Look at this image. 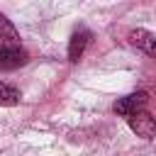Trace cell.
<instances>
[{"label": "cell", "instance_id": "1", "mask_svg": "<svg viewBox=\"0 0 156 156\" xmlns=\"http://www.w3.org/2000/svg\"><path fill=\"white\" fill-rule=\"evenodd\" d=\"M146 102H149V93L136 90V93H129V95L119 98V100L115 102V112H117L119 117H132V115L141 112V110L146 107Z\"/></svg>", "mask_w": 156, "mask_h": 156}, {"label": "cell", "instance_id": "6", "mask_svg": "<svg viewBox=\"0 0 156 156\" xmlns=\"http://www.w3.org/2000/svg\"><path fill=\"white\" fill-rule=\"evenodd\" d=\"M0 46H20V32L2 12H0Z\"/></svg>", "mask_w": 156, "mask_h": 156}, {"label": "cell", "instance_id": "5", "mask_svg": "<svg viewBox=\"0 0 156 156\" xmlns=\"http://www.w3.org/2000/svg\"><path fill=\"white\" fill-rule=\"evenodd\" d=\"M88 41H90V32H88L85 27H78V29L71 34V44H68V58H71V61H78V58L83 56V51H85Z\"/></svg>", "mask_w": 156, "mask_h": 156}, {"label": "cell", "instance_id": "4", "mask_svg": "<svg viewBox=\"0 0 156 156\" xmlns=\"http://www.w3.org/2000/svg\"><path fill=\"white\" fill-rule=\"evenodd\" d=\"M129 41H132L136 49H141L144 54H149V56L156 58V34H154V32H146V29H132V32H129Z\"/></svg>", "mask_w": 156, "mask_h": 156}, {"label": "cell", "instance_id": "3", "mask_svg": "<svg viewBox=\"0 0 156 156\" xmlns=\"http://www.w3.org/2000/svg\"><path fill=\"white\" fill-rule=\"evenodd\" d=\"M27 51L22 46H0V71H10L27 63Z\"/></svg>", "mask_w": 156, "mask_h": 156}, {"label": "cell", "instance_id": "7", "mask_svg": "<svg viewBox=\"0 0 156 156\" xmlns=\"http://www.w3.org/2000/svg\"><path fill=\"white\" fill-rule=\"evenodd\" d=\"M20 100H22V95H20V90H17L15 85L0 83V105H2V107H12V105H17Z\"/></svg>", "mask_w": 156, "mask_h": 156}, {"label": "cell", "instance_id": "2", "mask_svg": "<svg viewBox=\"0 0 156 156\" xmlns=\"http://www.w3.org/2000/svg\"><path fill=\"white\" fill-rule=\"evenodd\" d=\"M127 124H129V129H132L136 136H141V139H154V136H156V117L149 115L146 110L127 117Z\"/></svg>", "mask_w": 156, "mask_h": 156}]
</instances>
